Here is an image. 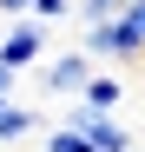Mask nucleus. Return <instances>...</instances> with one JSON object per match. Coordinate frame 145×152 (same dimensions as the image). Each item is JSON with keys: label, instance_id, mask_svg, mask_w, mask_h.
<instances>
[{"label": "nucleus", "instance_id": "obj_3", "mask_svg": "<svg viewBox=\"0 0 145 152\" xmlns=\"http://www.w3.org/2000/svg\"><path fill=\"white\" fill-rule=\"evenodd\" d=\"M79 99H86L92 113H119V99H125V80H119L112 66H92V80L79 86Z\"/></svg>", "mask_w": 145, "mask_h": 152}, {"label": "nucleus", "instance_id": "obj_8", "mask_svg": "<svg viewBox=\"0 0 145 152\" xmlns=\"http://www.w3.org/2000/svg\"><path fill=\"white\" fill-rule=\"evenodd\" d=\"M20 80H27V73H20V66H7V60H0V99H13V93H20Z\"/></svg>", "mask_w": 145, "mask_h": 152}, {"label": "nucleus", "instance_id": "obj_11", "mask_svg": "<svg viewBox=\"0 0 145 152\" xmlns=\"http://www.w3.org/2000/svg\"><path fill=\"white\" fill-rule=\"evenodd\" d=\"M0 106H7V99H0Z\"/></svg>", "mask_w": 145, "mask_h": 152}, {"label": "nucleus", "instance_id": "obj_4", "mask_svg": "<svg viewBox=\"0 0 145 152\" xmlns=\"http://www.w3.org/2000/svg\"><path fill=\"white\" fill-rule=\"evenodd\" d=\"M33 132H40V113L20 106V99H7V106H0V152L20 145V139H33Z\"/></svg>", "mask_w": 145, "mask_h": 152}, {"label": "nucleus", "instance_id": "obj_10", "mask_svg": "<svg viewBox=\"0 0 145 152\" xmlns=\"http://www.w3.org/2000/svg\"><path fill=\"white\" fill-rule=\"evenodd\" d=\"M33 13V0H0V20H27Z\"/></svg>", "mask_w": 145, "mask_h": 152}, {"label": "nucleus", "instance_id": "obj_1", "mask_svg": "<svg viewBox=\"0 0 145 152\" xmlns=\"http://www.w3.org/2000/svg\"><path fill=\"white\" fill-rule=\"evenodd\" d=\"M46 53H53V33H46V20H13V27L7 33H0V60H7V66H20V73H33Z\"/></svg>", "mask_w": 145, "mask_h": 152}, {"label": "nucleus", "instance_id": "obj_5", "mask_svg": "<svg viewBox=\"0 0 145 152\" xmlns=\"http://www.w3.org/2000/svg\"><path fill=\"white\" fill-rule=\"evenodd\" d=\"M40 152H92V145H86V132H72V126H46Z\"/></svg>", "mask_w": 145, "mask_h": 152}, {"label": "nucleus", "instance_id": "obj_9", "mask_svg": "<svg viewBox=\"0 0 145 152\" xmlns=\"http://www.w3.org/2000/svg\"><path fill=\"white\" fill-rule=\"evenodd\" d=\"M125 20H132V33H138V46H145V0H125Z\"/></svg>", "mask_w": 145, "mask_h": 152}, {"label": "nucleus", "instance_id": "obj_7", "mask_svg": "<svg viewBox=\"0 0 145 152\" xmlns=\"http://www.w3.org/2000/svg\"><path fill=\"white\" fill-rule=\"evenodd\" d=\"M66 13H72V0H33V20H46V27L66 20Z\"/></svg>", "mask_w": 145, "mask_h": 152}, {"label": "nucleus", "instance_id": "obj_2", "mask_svg": "<svg viewBox=\"0 0 145 152\" xmlns=\"http://www.w3.org/2000/svg\"><path fill=\"white\" fill-rule=\"evenodd\" d=\"M92 80V60L72 46V53H46L40 60V93L46 99H79V86Z\"/></svg>", "mask_w": 145, "mask_h": 152}, {"label": "nucleus", "instance_id": "obj_6", "mask_svg": "<svg viewBox=\"0 0 145 152\" xmlns=\"http://www.w3.org/2000/svg\"><path fill=\"white\" fill-rule=\"evenodd\" d=\"M72 13H79L86 27H99V20H119V13H125V0H72Z\"/></svg>", "mask_w": 145, "mask_h": 152}]
</instances>
